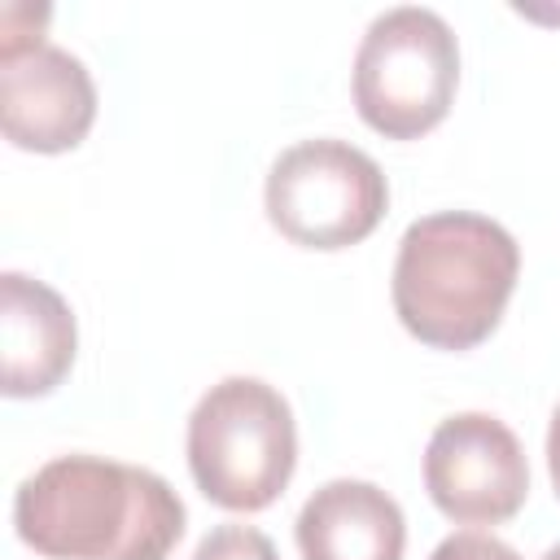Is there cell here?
<instances>
[{
	"instance_id": "obj_1",
	"label": "cell",
	"mask_w": 560,
	"mask_h": 560,
	"mask_svg": "<svg viewBox=\"0 0 560 560\" xmlns=\"http://www.w3.org/2000/svg\"><path fill=\"white\" fill-rule=\"evenodd\" d=\"M184 525L166 477L101 455H57L13 494V529L44 560H166Z\"/></svg>"
},
{
	"instance_id": "obj_2",
	"label": "cell",
	"mask_w": 560,
	"mask_h": 560,
	"mask_svg": "<svg viewBox=\"0 0 560 560\" xmlns=\"http://www.w3.org/2000/svg\"><path fill=\"white\" fill-rule=\"evenodd\" d=\"M516 276L521 245L503 223L472 210H438L402 232L389 298L420 346L472 350L499 328Z\"/></svg>"
},
{
	"instance_id": "obj_3",
	"label": "cell",
	"mask_w": 560,
	"mask_h": 560,
	"mask_svg": "<svg viewBox=\"0 0 560 560\" xmlns=\"http://www.w3.org/2000/svg\"><path fill=\"white\" fill-rule=\"evenodd\" d=\"M298 468L289 398L258 376H223L188 416V472L223 512L271 508Z\"/></svg>"
},
{
	"instance_id": "obj_4",
	"label": "cell",
	"mask_w": 560,
	"mask_h": 560,
	"mask_svg": "<svg viewBox=\"0 0 560 560\" xmlns=\"http://www.w3.org/2000/svg\"><path fill=\"white\" fill-rule=\"evenodd\" d=\"M459 88V39L451 22L420 4L385 9L354 48V109L385 140H420L433 131Z\"/></svg>"
},
{
	"instance_id": "obj_5",
	"label": "cell",
	"mask_w": 560,
	"mask_h": 560,
	"mask_svg": "<svg viewBox=\"0 0 560 560\" xmlns=\"http://www.w3.org/2000/svg\"><path fill=\"white\" fill-rule=\"evenodd\" d=\"M271 228L302 249H350L376 232L389 210V184L376 158L337 136L289 144L262 184Z\"/></svg>"
},
{
	"instance_id": "obj_6",
	"label": "cell",
	"mask_w": 560,
	"mask_h": 560,
	"mask_svg": "<svg viewBox=\"0 0 560 560\" xmlns=\"http://www.w3.org/2000/svg\"><path fill=\"white\" fill-rule=\"evenodd\" d=\"M424 490L455 525L512 521L529 494L521 438L490 411L446 416L424 446Z\"/></svg>"
},
{
	"instance_id": "obj_7",
	"label": "cell",
	"mask_w": 560,
	"mask_h": 560,
	"mask_svg": "<svg viewBox=\"0 0 560 560\" xmlns=\"http://www.w3.org/2000/svg\"><path fill=\"white\" fill-rule=\"evenodd\" d=\"M96 122V83L88 66L57 44L0 57V127L13 149L70 153Z\"/></svg>"
},
{
	"instance_id": "obj_8",
	"label": "cell",
	"mask_w": 560,
	"mask_h": 560,
	"mask_svg": "<svg viewBox=\"0 0 560 560\" xmlns=\"http://www.w3.org/2000/svg\"><path fill=\"white\" fill-rule=\"evenodd\" d=\"M79 350L70 302L22 271L0 276V389L4 398L52 394Z\"/></svg>"
},
{
	"instance_id": "obj_9",
	"label": "cell",
	"mask_w": 560,
	"mask_h": 560,
	"mask_svg": "<svg viewBox=\"0 0 560 560\" xmlns=\"http://www.w3.org/2000/svg\"><path fill=\"white\" fill-rule=\"evenodd\" d=\"M302 560H402L407 521L394 494L359 477L324 481L298 512Z\"/></svg>"
},
{
	"instance_id": "obj_10",
	"label": "cell",
	"mask_w": 560,
	"mask_h": 560,
	"mask_svg": "<svg viewBox=\"0 0 560 560\" xmlns=\"http://www.w3.org/2000/svg\"><path fill=\"white\" fill-rule=\"evenodd\" d=\"M192 560H280V556H276L271 538L254 525H214L197 542Z\"/></svg>"
},
{
	"instance_id": "obj_11",
	"label": "cell",
	"mask_w": 560,
	"mask_h": 560,
	"mask_svg": "<svg viewBox=\"0 0 560 560\" xmlns=\"http://www.w3.org/2000/svg\"><path fill=\"white\" fill-rule=\"evenodd\" d=\"M429 560H521V551L486 529H459V534H446Z\"/></svg>"
},
{
	"instance_id": "obj_12",
	"label": "cell",
	"mask_w": 560,
	"mask_h": 560,
	"mask_svg": "<svg viewBox=\"0 0 560 560\" xmlns=\"http://www.w3.org/2000/svg\"><path fill=\"white\" fill-rule=\"evenodd\" d=\"M547 472H551V490L560 499V407L551 411V424H547Z\"/></svg>"
},
{
	"instance_id": "obj_13",
	"label": "cell",
	"mask_w": 560,
	"mask_h": 560,
	"mask_svg": "<svg viewBox=\"0 0 560 560\" xmlns=\"http://www.w3.org/2000/svg\"><path fill=\"white\" fill-rule=\"evenodd\" d=\"M542 560H560V542H556V547H551V551H547Z\"/></svg>"
}]
</instances>
